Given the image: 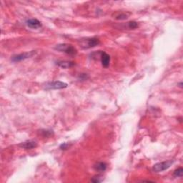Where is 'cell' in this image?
I'll return each mask as SVG.
<instances>
[{
  "mask_svg": "<svg viewBox=\"0 0 183 183\" xmlns=\"http://www.w3.org/2000/svg\"><path fill=\"white\" fill-rule=\"evenodd\" d=\"M54 49L59 52H65L66 54L70 55V56H74L77 53V51L73 46L69 44H59L55 46Z\"/></svg>",
  "mask_w": 183,
  "mask_h": 183,
  "instance_id": "1",
  "label": "cell"
},
{
  "mask_svg": "<svg viewBox=\"0 0 183 183\" xmlns=\"http://www.w3.org/2000/svg\"><path fill=\"white\" fill-rule=\"evenodd\" d=\"M99 44V40L97 38H84L80 40V45L84 49L95 47Z\"/></svg>",
  "mask_w": 183,
  "mask_h": 183,
  "instance_id": "2",
  "label": "cell"
},
{
  "mask_svg": "<svg viewBox=\"0 0 183 183\" xmlns=\"http://www.w3.org/2000/svg\"><path fill=\"white\" fill-rule=\"evenodd\" d=\"M68 84L67 83L60 82V81H54V82H47L44 84V89H61L67 88Z\"/></svg>",
  "mask_w": 183,
  "mask_h": 183,
  "instance_id": "3",
  "label": "cell"
},
{
  "mask_svg": "<svg viewBox=\"0 0 183 183\" xmlns=\"http://www.w3.org/2000/svg\"><path fill=\"white\" fill-rule=\"evenodd\" d=\"M174 160H167L162 162H159L155 164L153 166V171L155 172H161L167 170L168 168L170 167L172 164L174 163Z\"/></svg>",
  "mask_w": 183,
  "mask_h": 183,
  "instance_id": "4",
  "label": "cell"
},
{
  "mask_svg": "<svg viewBox=\"0 0 183 183\" xmlns=\"http://www.w3.org/2000/svg\"><path fill=\"white\" fill-rule=\"evenodd\" d=\"M36 51H30V52H26L24 53H21V54L14 55L12 57V61L13 62H19L25 60V59L30 58L33 57L34 55L36 54Z\"/></svg>",
  "mask_w": 183,
  "mask_h": 183,
  "instance_id": "5",
  "label": "cell"
},
{
  "mask_svg": "<svg viewBox=\"0 0 183 183\" xmlns=\"http://www.w3.org/2000/svg\"><path fill=\"white\" fill-rule=\"evenodd\" d=\"M27 27L33 29H37L42 27L41 22L37 19H29L26 22Z\"/></svg>",
  "mask_w": 183,
  "mask_h": 183,
  "instance_id": "6",
  "label": "cell"
},
{
  "mask_svg": "<svg viewBox=\"0 0 183 183\" xmlns=\"http://www.w3.org/2000/svg\"><path fill=\"white\" fill-rule=\"evenodd\" d=\"M100 60L102 65L105 68H107L110 66V56L105 52H101L100 53Z\"/></svg>",
  "mask_w": 183,
  "mask_h": 183,
  "instance_id": "7",
  "label": "cell"
},
{
  "mask_svg": "<svg viewBox=\"0 0 183 183\" xmlns=\"http://www.w3.org/2000/svg\"><path fill=\"white\" fill-rule=\"evenodd\" d=\"M19 146L23 149H25V150H32V149L35 148L37 146V143L34 140H28V141L22 142V143L19 144Z\"/></svg>",
  "mask_w": 183,
  "mask_h": 183,
  "instance_id": "8",
  "label": "cell"
},
{
  "mask_svg": "<svg viewBox=\"0 0 183 183\" xmlns=\"http://www.w3.org/2000/svg\"><path fill=\"white\" fill-rule=\"evenodd\" d=\"M56 64L57 65L63 68V69H67V68H70L74 65V62L70 61H59Z\"/></svg>",
  "mask_w": 183,
  "mask_h": 183,
  "instance_id": "9",
  "label": "cell"
},
{
  "mask_svg": "<svg viewBox=\"0 0 183 183\" xmlns=\"http://www.w3.org/2000/svg\"><path fill=\"white\" fill-rule=\"evenodd\" d=\"M107 164L105 162H97V164H95L94 166L95 170L96 171L99 172H105L106 170H107Z\"/></svg>",
  "mask_w": 183,
  "mask_h": 183,
  "instance_id": "10",
  "label": "cell"
},
{
  "mask_svg": "<svg viewBox=\"0 0 183 183\" xmlns=\"http://www.w3.org/2000/svg\"><path fill=\"white\" fill-rule=\"evenodd\" d=\"M41 135L44 137H50L53 135V131L50 129H42L41 130Z\"/></svg>",
  "mask_w": 183,
  "mask_h": 183,
  "instance_id": "11",
  "label": "cell"
},
{
  "mask_svg": "<svg viewBox=\"0 0 183 183\" xmlns=\"http://www.w3.org/2000/svg\"><path fill=\"white\" fill-rule=\"evenodd\" d=\"M183 174V169L182 167L178 168L176 170H174V176L175 177H182Z\"/></svg>",
  "mask_w": 183,
  "mask_h": 183,
  "instance_id": "12",
  "label": "cell"
},
{
  "mask_svg": "<svg viewBox=\"0 0 183 183\" xmlns=\"http://www.w3.org/2000/svg\"><path fill=\"white\" fill-rule=\"evenodd\" d=\"M103 180H104V178L103 177V176H101V175L95 176L94 177H92V179L91 180L92 182H103Z\"/></svg>",
  "mask_w": 183,
  "mask_h": 183,
  "instance_id": "13",
  "label": "cell"
},
{
  "mask_svg": "<svg viewBox=\"0 0 183 183\" xmlns=\"http://www.w3.org/2000/svg\"><path fill=\"white\" fill-rule=\"evenodd\" d=\"M128 27L130 29H135L138 27L137 22H135V21H131V22H128Z\"/></svg>",
  "mask_w": 183,
  "mask_h": 183,
  "instance_id": "14",
  "label": "cell"
},
{
  "mask_svg": "<svg viewBox=\"0 0 183 183\" xmlns=\"http://www.w3.org/2000/svg\"><path fill=\"white\" fill-rule=\"evenodd\" d=\"M115 19L118 20H126V19H127V15L125 14H118V15L116 16Z\"/></svg>",
  "mask_w": 183,
  "mask_h": 183,
  "instance_id": "15",
  "label": "cell"
},
{
  "mask_svg": "<svg viewBox=\"0 0 183 183\" xmlns=\"http://www.w3.org/2000/svg\"><path fill=\"white\" fill-rule=\"evenodd\" d=\"M68 147H69V144H68V143H62L60 146H59V148H60L61 150H65L68 148Z\"/></svg>",
  "mask_w": 183,
  "mask_h": 183,
  "instance_id": "16",
  "label": "cell"
}]
</instances>
